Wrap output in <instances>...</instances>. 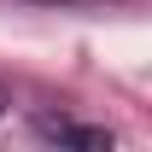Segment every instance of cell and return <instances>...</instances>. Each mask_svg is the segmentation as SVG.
Listing matches in <instances>:
<instances>
[{"instance_id": "1", "label": "cell", "mask_w": 152, "mask_h": 152, "mask_svg": "<svg viewBox=\"0 0 152 152\" xmlns=\"http://www.w3.org/2000/svg\"><path fill=\"white\" fill-rule=\"evenodd\" d=\"M0 105H6V94H0Z\"/></svg>"}]
</instances>
